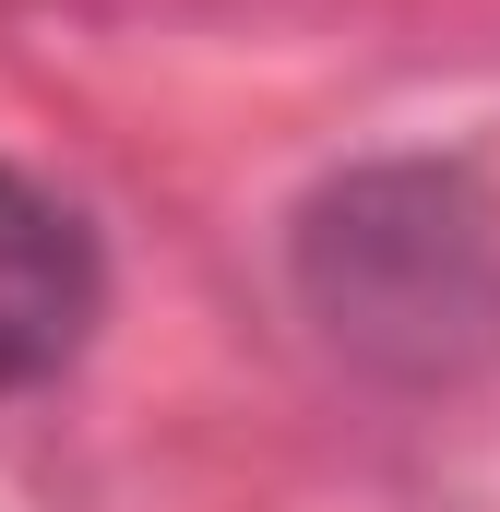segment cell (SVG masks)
<instances>
[{
    "label": "cell",
    "mask_w": 500,
    "mask_h": 512,
    "mask_svg": "<svg viewBox=\"0 0 500 512\" xmlns=\"http://www.w3.org/2000/svg\"><path fill=\"white\" fill-rule=\"evenodd\" d=\"M310 322L393 382H453L500 346V239L453 167H358L298 215Z\"/></svg>",
    "instance_id": "6da1fadb"
},
{
    "label": "cell",
    "mask_w": 500,
    "mask_h": 512,
    "mask_svg": "<svg viewBox=\"0 0 500 512\" xmlns=\"http://www.w3.org/2000/svg\"><path fill=\"white\" fill-rule=\"evenodd\" d=\"M96 239L60 191H36L24 167H0V393L48 382L84 334H96Z\"/></svg>",
    "instance_id": "7a4b0ae2"
}]
</instances>
